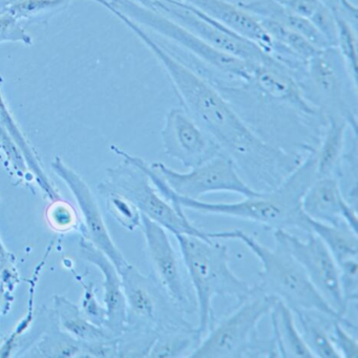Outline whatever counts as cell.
Segmentation results:
<instances>
[{
  "instance_id": "obj_1",
  "label": "cell",
  "mask_w": 358,
  "mask_h": 358,
  "mask_svg": "<svg viewBox=\"0 0 358 358\" xmlns=\"http://www.w3.org/2000/svg\"><path fill=\"white\" fill-rule=\"evenodd\" d=\"M96 3L116 16L152 52L166 73L182 108L213 138L221 152L234 161L253 189L259 192L275 189L303 162V157L289 154L257 135L213 83L162 41L106 0H96Z\"/></svg>"
},
{
  "instance_id": "obj_2",
  "label": "cell",
  "mask_w": 358,
  "mask_h": 358,
  "mask_svg": "<svg viewBox=\"0 0 358 358\" xmlns=\"http://www.w3.org/2000/svg\"><path fill=\"white\" fill-rule=\"evenodd\" d=\"M164 198L182 209L201 215H223L243 221L253 222L267 229L303 230L305 213L301 200L306 190L316 178L315 152L303 159V162L275 189L244 198L236 203H208L183 198L173 192L167 184L150 169L143 159L136 158Z\"/></svg>"
},
{
  "instance_id": "obj_3",
  "label": "cell",
  "mask_w": 358,
  "mask_h": 358,
  "mask_svg": "<svg viewBox=\"0 0 358 358\" xmlns=\"http://www.w3.org/2000/svg\"><path fill=\"white\" fill-rule=\"evenodd\" d=\"M180 249L186 274L192 282L199 312V330L203 337L213 327L215 297H231L238 303L246 301L257 290L232 271L227 246L213 238L192 234H173Z\"/></svg>"
},
{
  "instance_id": "obj_4",
  "label": "cell",
  "mask_w": 358,
  "mask_h": 358,
  "mask_svg": "<svg viewBox=\"0 0 358 358\" xmlns=\"http://www.w3.org/2000/svg\"><path fill=\"white\" fill-rule=\"evenodd\" d=\"M213 240H234L242 242L261 264L257 288L267 294L284 301L292 310L301 309L317 312L327 317L343 322L347 328L355 326L345 316L337 313L310 282L301 266L280 245L275 248L264 246L251 234L243 230L207 232Z\"/></svg>"
},
{
  "instance_id": "obj_5",
  "label": "cell",
  "mask_w": 358,
  "mask_h": 358,
  "mask_svg": "<svg viewBox=\"0 0 358 358\" xmlns=\"http://www.w3.org/2000/svg\"><path fill=\"white\" fill-rule=\"evenodd\" d=\"M278 299L257 290L209 330L189 358L278 357L273 339L259 337V324Z\"/></svg>"
},
{
  "instance_id": "obj_6",
  "label": "cell",
  "mask_w": 358,
  "mask_h": 358,
  "mask_svg": "<svg viewBox=\"0 0 358 358\" xmlns=\"http://www.w3.org/2000/svg\"><path fill=\"white\" fill-rule=\"evenodd\" d=\"M306 99L324 118L347 121L357 131V81L352 77L336 47L320 50L295 77Z\"/></svg>"
},
{
  "instance_id": "obj_7",
  "label": "cell",
  "mask_w": 358,
  "mask_h": 358,
  "mask_svg": "<svg viewBox=\"0 0 358 358\" xmlns=\"http://www.w3.org/2000/svg\"><path fill=\"white\" fill-rule=\"evenodd\" d=\"M110 148L123 162L106 171V179L98 185L100 194L112 192L127 199L142 215L173 234H192L208 238L207 232L199 229L187 219L184 209L161 194L145 171L136 162L134 155L116 145H112Z\"/></svg>"
},
{
  "instance_id": "obj_8",
  "label": "cell",
  "mask_w": 358,
  "mask_h": 358,
  "mask_svg": "<svg viewBox=\"0 0 358 358\" xmlns=\"http://www.w3.org/2000/svg\"><path fill=\"white\" fill-rule=\"evenodd\" d=\"M108 5L118 10L136 24L152 35L164 39L167 45L183 55L217 73L224 79L248 81L257 62H248L232 57L207 45L202 39L186 30L173 20L156 10L148 9L134 0H106ZM171 47V45H169Z\"/></svg>"
},
{
  "instance_id": "obj_9",
  "label": "cell",
  "mask_w": 358,
  "mask_h": 358,
  "mask_svg": "<svg viewBox=\"0 0 358 358\" xmlns=\"http://www.w3.org/2000/svg\"><path fill=\"white\" fill-rule=\"evenodd\" d=\"M119 273L127 301V330L159 333L189 324L167 299L152 276L144 275L129 263Z\"/></svg>"
},
{
  "instance_id": "obj_10",
  "label": "cell",
  "mask_w": 358,
  "mask_h": 358,
  "mask_svg": "<svg viewBox=\"0 0 358 358\" xmlns=\"http://www.w3.org/2000/svg\"><path fill=\"white\" fill-rule=\"evenodd\" d=\"M150 166L175 194L183 198L201 200L213 192H231L244 198L261 194L245 181L234 161L223 152L187 173H180L162 162H154Z\"/></svg>"
},
{
  "instance_id": "obj_11",
  "label": "cell",
  "mask_w": 358,
  "mask_h": 358,
  "mask_svg": "<svg viewBox=\"0 0 358 358\" xmlns=\"http://www.w3.org/2000/svg\"><path fill=\"white\" fill-rule=\"evenodd\" d=\"M152 10L194 33L222 53L248 62H266L274 59L259 45L207 17L187 3L178 0H154Z\"/></svg>"
},
{
  "instance_id": "obj_12",
  "label": "cell",
  "mask_w": 358,
  "mask_h": 358,
  "mask_svg": "<svg viewBox=\"0 0 358 358\" xmlns=\"http://www.w3.org/2000/svg\"><path fill=\"white\" fill-rule=\"evenodd\" d=\"M307 234V238L301 240L288 230L278 229L274 230V240L294 257L327 303L345 316L348 308L341 291L338 265L317 236L312 232Z\"/></svg>"
},
{
  "instance_id": "obj_13",
  "label": "cell",
  "mask_w": 358,
  "mask_h": 358,
  "mask_svg": "<svg viewBox=\"0 0 358 358\" xmlns=\"http://www.w3.org/2000/svg\"><path fill=\"white\" fill-rule=\"evenodd\" d=\"M141 229L146 252L152 268V278L169 301L185 314L194 313L196 303L190 297L181 255L173 248L167 230L142 215Z\"/></svg>"
},
{
  "instance_id": "obj_14",
  "label": "cell",
  "mask_w": 358,
  "mask_h": 358,
  "mask_svg": "<svg viewBox=\"0 0 358 358\" xmlns=\"http://www.w3.org/2000/svg\"><path fill=\"white\" fill-rule=\"evenodd\" d=\"M161 140L165 155L188 169H194L222 152L213 138L182 106L167 110Z\"/></svg>"
},
{
  "instance_id": "obj_15",
  "label": "cell",
  "mask_w": 358,
  "mask_h": 358,
  "mask_svg": "<svg viewBox=\"0 0 358 358\" xmlns=\"http://www.w3.org/2000/svg\"><path fill=\"white\" fill-rule=\"evenodd\" d=\"M51 167L54 173L68 186L78 204L85 222L87 234L85 238L101 250L120 272L129 262L113 241L99 205L89 184L74 169L66 164L60 157H56L55 160L52 162Z\"/></svg>"
},
{
  "instance_id": "obj_16",
  "label": "cell",
  "mask_w": 358,
  "mask_h": 358,
  "mask_svg": "<svg viewBox=\"0 0 358 358\" xmlns=\"http://www.w3.org/2000/svg\"><path fill=\"white\" fill-rule=\"evenodd\" d=\"M306 215L330 225H347L357 232V207L343 196L336 177H316L301 200Z\"/></svg>"
},
{
  "instance_id": "obj_17",
  "label": "cell",
  "mask_w": 358,
  "mask_h": 358,
  "mask_svg": "<svg viewBox=\"0 0 358 358\" xmlns=\"http://www.w3.org/2000/svg\"><path fill=\"white\" fill-rule=\"evenodd\" d=\"M78 250L81 257L96 266L103 275L104 328L115 337H120L127 328V301L120 273L112 261L87 238H81Z\"/></svg>"
},
{
  "instance_id": "obj_18",
  "label": "cell",
  "mask_w": 358,
  "mask_h": 358,
  "mask_svg": "<svg viewBox=\"0 0 358 358\" xmlns=\"http://www.w3.org/2000/svg\"><path fill=\"white\" fill-rule=\"evenodd\" d=\"M187 3L201 13L240 36L259 45L268 55L274 58V45L269 35L264 30L259 18L243 9L238 3L227 0H178Z\"/></svg>"
},
{
  "instance_id": "obj_19",
  "label": "cell",
  "mask_w": 358,
  "mask_h": 358,
  "mask_svg": "<svg viewBox=\"0 0 358 358\" xmlns=\"http://www.w3.org/2000/svg\"><path fill=\"white\" fill-rule=\"evenodd\" d=\"M238 5L257 17L274 20L282 26L294 31L297 34L305 37L316 49L322 50L331 47L327 39L320 34V31L309 20L296 15L275 0L240 1Z\"/></svg>"
},
{
  "instance_id": "obj_20",
  "label": "cell",
  "mask_w": 358,
  "mask_h": 358,
  "mask_svg": "<svg viewBox=\"0 0 358 358\" xmlns=\"http://www.w3.org/2000/svg\"><path fill=\"white\" fill-rule=\"evenodd\" d=\"M271 318L272 339L278 357L314 358L297 327L292 309L278 299L269 313Z\"/></svg>"
},
{
  "instance_id": "obj_21",
  "label": "cell",
  "mask_w": 358,
  "mask_h": 358,
  "mask_svg": "<svg viewBox=\"0 0 358 358\" xmlns=\"http://www.w3.org/2000/svg\"><path fill=\"white\" fill-rule=\"evenodd\" d=\"M54 307L62 331L79 343H92L117 338L103 327L90 322L80 308L66 296L55 295Z\"/></svg>"
},
{
  "instance_id": "obj_22",
  "label": "cell",
  "mask_w": 358,
  "mask_h": 358,
  "mask_svg": "<svg viewBox=\"0 0 358 358\" xmlns=\"http://www.w3.org/2000/svg\"><path fill=\"white\" fill-rule=\"evenodd\" d=\"M349 127L341 118L327 119L322 141L315 152L316 177L338 178L343 164L345 134Z\"/></svg>"
},
{
  "instance_id": "obj_23",
  "label": "cell",
  "mask_w": 358,
  "mask_h": 358,
  "mask_svg": "<svg viewBox=\"0 0 358 358\" xmlns=\"http://www.w3.org/2000/svg\"><path fill=\"white\" fill-rule=\"evenodd\" d=\"M295 320L301 326V335L314 358H341L332 341V318L307 310H292Z\"/></svg>"
},
{
  "instance_id": "obj_24",
  "label": "cell",
  "mask_w": 358,
  "mask_h": 358,
  "mask_svg": "<svg viewBox=\"0 0 358 358\" xmlns=\"http://www.w3.org/2000/svg\"><path fill=\"white\" fill-rule=\"evenodd\" d=\"M303 230L317 236L337 264L358 257V234L349 226L322 223L305 215Z\"/></svg>"
},
{
  "instance_id": "obj_25",
  "label": "cell",
  "mask_w": 358,
  "mask_h": 358,
  "mask_svg": "<svg viewBox=\"0 0 358 358\" xmlns=\"http://www.w3.org/2000/svg\"><path fill=\"white\" fill-rule=\"evenodd\" d=\"M202 338L199 328L190 324L161 331L150 348L148 357L189 358Z\"/></svg>"
},
{
  "instance_id": "obj_26",
  "label": "cell",
  "mask_w": 358,
  "mask_h": 358,
  "mask_svg": "<svg viewBox=\"0 0 358 358\" xmlns=\"http://www.w3.org/2000/svg\"><path fill=\"white\" fill-rule=\"evenodd\" d=\"M33 353L39 357H76L83 355V345L66 333H52L43 337Z\"/></svg>"
},
{
  "instance_id": "obj_27",
  "label": "cell",
  "mask_w": 358,
  "mask_h": 358,
  "mask_svg": "<svg viewBox=\"0 0 358 358\" xmlns=\"http://www.w3.org/2000/svg\"><path fill=\"white\" fill-rule=\"evenodd\" d=\"M336 22L337 37L336 48L347 64L348 70L352 77L357 81L358 54L357 38H356L355 24L343 16L334 14Z\"/></svg>"
},
{
  "instance_id": "obj_28",
  "label": "cell",
  "mask_w": 358,
  "mask_h": 358,
  "mask_svg": "<svg viewBox=\"0 0 358 358\" xmlns=\"http://www.w3.org/2000/svg\"><path fill=\"white\" fill-rule=\"evenodd\" d=\"M72 0H14L8 11L20 22L45 17L64 9Z\"/></svg>"
},
{
  "instance_id": "obj_29",
  "label": "cell",
  "mask_w": 358,
  "mask_h": 358,
  "mask_svg": "<svg viewBox=\"0 0 358 358\" xmlns=\"http://www.w3.org/2000/svg\"><path fill=\"white\" fill-rule=\"evenodd\" d=\"M102 196L106 198V209L108 213L123 228L129 231H135L138 228H141L142 213L131 201L112 192L102 194Z\"/></svg>"
},
{
  "instance_id": "obj_30",
  "label": "cell",
  "mask_w": 358,
  "mask_h": 358,
  "mask_svg": "<svg viewBox=\"0 0 358 358\" xmlns=\"http://www.w3.org/2000/svg\"><path fill=\"white\" fill-rule=\"evenodd\" d=\"M45 220L50 227L58 232L71 231L78 225L74 207L62 198L52 201L45 210Z\"/></svg>"
},
{
  "instance_id": "obj_31",
  "label": "cell",
  "mask_w": 358,
  "mask_h": 358,
  "mask_svg": "<svg viewBox=\"0 0 358 358\" xmlns=\"http://www.w3.org/2000/svg\"><path fill=\"white\" fill-rule=\"evenodd\" d=\"M339 270L341 291L345 306L358 301V259H345L337 264Z\"/></svg>"
},
{
  "instance_id": "obj_32",
  "label": "cell",
  "mask_w": 358,
  "mask_h": 358,
  "mask_svg": "<svg viewBox=\"0 0 358 358\" xmlns=\"http://www.w3.org/2000/svg\"><path fill=\"white\" fill-rule=\"evenodd\" d=\"M5 43H20L24 45H32L33 39L27 32L20 20L9 11L0 13V45Z\"/></svg>"
},
{
  "instance_id": "obj_33",
  "label": "cell",
  "mask_w": 358,
  "mask_h": 358,
  "mask_svg": "<svg viewBox=\"0 0 358 358\" xmlns=\"http://www.w3.org/2000/svg\"><path fill=\"white\" fill-rule=\"evenodd\" d=\"M332 341L339 356L343 358H356L358 356V341L355 336L349 333L347 327L338 320H333Z\"/></svg>"
},
{
  "instance_id": "obj_34",
  "label": "cell",
  "mask_w": 358,
  "mask_h": 358,
  "mask_svg": "<svg viewBox=\"0 0 358 358\" xmlns=\"http://www.w3.org/2000/svg\"><path fill=\"white\" fill-rule=\"evenodd\" d=\"M95 285L93 282H85L83 292L81 312L83 315L95 324L96 326L103 327L106 324V311L104 306L98 301L95 293Z\"/></svg>"
},
{
  "instance_id": "obj_35",
  "label": "cell",
  "mask_w": 358,
  "mask_h": 358,
  "mask_svg": "<svg viewBox=\"0 0 358 358\" xmlns=\"http://www.w3.org/2000/svg\"><path fill=\"white\" fill-rule=\"evenodd\" d=\"M0 127H3L5 131H7V133L11 136L12 139L16 143L22 144L26 141V137L20 131V127L16 123L15 119L6 102L1 89H0Z\"/></svg>"
},
{
  "instance_id": "obj_36",
  "label": "cell",
  "mask_w": 358,
  "mask_h": 358,
  "mask_svg": "<svg viewBox=\"0 0 358 358\" xmlns=\"http://www.w3.org/2000/svg\"><path fill=\"white\" fill-rule=\"evenodd\" d=\"M287 9L306 20H311L322 5V0H282L280 1Z\"/></svg>"
},
{
  "instance_id": "obj_37",
  "label": "cell",
  "mask_w": 358,
  "mask_h": 358,
  "mask_svg": "<svg viewBox=\"0 0 358 358\" xmlns=\"http://www.w3.org/2000/svg\"><path fill=\"white\" fill-rule=\"evenodd\" d=\"M12 255L3 246V241L0 238V280L3 273L12 268Z\"/></svg>"
},
{
  "instance_id": "obj_38",
  "label": "cell",
  "mask_w": 358,
  "mask_h": 358,
  "mask_svg": "<svg viewBox=\"0 0 358 358\" xmlns=\"http://www.w3.org/2000/svg\"><path fill=\"white\" fill-rule=\"evenodd\" d=\"M134 1L140 3V5L143 6V7L148 8V9H152V3H154V0H134Z\"/></svg>"
},
{
  "instance_id": "obj_39",
  "label": "cell",
  "mask_w": 358,
  "mask_h": 358,
  "mask_svg": "<svg viewBox=\"0 0 358 358\" xmlns=\"http://www.w3.org/2000/svg\"><path fill=\"white\" fill-rule=\"evenodd\" d=\"M275 1H278V3H280V1H282V0H275Z\"/></svg>"
}]
</instances>
